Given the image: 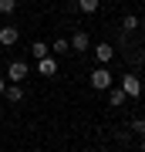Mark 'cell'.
<instances>
[{"label": "cell", "mask_w": 145, "mask_h": 152, "mask_svg": "<svg viewBox=\"0 0 145 152\" xmlns=\"http://www.w3.org/2000/svg\"><path fill=\"white\" fill-rule=\"evenodd\" d=\"M142 152H145V135H142Z\"/></svg>", "instance_id": "obj_17"}, {"label": "cell", "mask_w": 145, "mask_h": 152, "mask_svg": "<svg viewBox=\"0 0 145 152\" xmlns=\"http://www.w3.org/2000/svg\"><path fill=\"white\" fill-rule=\"evenodd\" d=\"M88 48H91V37H88L85 31H78L74 37H71V51H88Z\"/></svg>", "instance_id": "obj_8"}, {"label": "cell", "mask_w": 145, "mask_h": 152, "mask_svg": "<svg viewBox=\"0 0 145 152\" xmlns=\"http://www.w3.org/2000/svg\"><path fill=\"white\" fill-rule=\"evenodd\" d=\"M111 81H115V78H111V71H108L105 64H98V68L91 71V88H95V91H108Z\"/></svg>", "instance_id": "obj_1"}, {"label": "cell", "mask_w": 145, "mask_h": 152, "mask_svg": "<svg viewBox=\"0 0 145 152\" xmlns=\"http://www.w3.org/2000/svg\"><path fill=\"white\" fill-rule=\"evenodd\" d=\"M0 118H4V105H0Z\"/></svg>", "instance_id": "obj_18"}, {"label": "cell", "mask_w": 145, "mask_h": 152, "mask_svg": "<svg viewBox=\"0 0 145 152\" xmlns=\"http://www.w3.org/2000/svg\"><path fill=\"white\" fill-rule=\"evenodd\" d=\"M68 51H71V41H64V37H58L51 44V54H68Z\"/></svg>", "instance_id": "obj_13"}, {"label": "cell", "mask_w": 145, "mask_h": 152, "mask_svg": "<svg viewBox=\"0 0 145 152\" xmlns=\"http://www.w3.org/2000/svg\"><path fill=\"white\" fill-rule=\"evenodd\" d=\"M74 7H78V10H81V14H95V10H98V7H101V0H78V4H74Z\"/></svg>", "instance_id": "obj_11"}, {"label": "cell", "mask_w": 145, "mask_h": 152, "mask_svg": "<svg viewBox=\"0 0 145 152\" xmlns=\"http://www.w3.org/2000/svg\"><path fill=\"white\" fill-rule=\"evenodd\" d=\"M132 129H135V132H142V135H145V118H132Z\"/></svg>", "instance_id": "obj_15"}, {"label": "cell", "mask_w": 145, "mask_h": 152, "mask_svg": "<svg viewBox=\"0 0 145 152\" xmlns=\"http://www.w3.org/2000/svg\"><path fill=\"white\" fill-rule=\"evenodd\" d=\"M37 75L41 78H54V75H58V61H54V54H47V58L37 61Z\"/></svg>", "instance_id": "obj_5"}, {"label": "cell", "mask_w": 145, "mask_h": 152, "mask_svg": "<svg viewBox=\"0 0 145 152\" xmlns=\"http://www.w3.org/2000/svg\"><path fill=\"white\" fill-rule=\"evenodd\" d=\"M4 95L10 98L14 105H17V102H24V88H20V85H7V91H4Z\"/></svg>", "instance_id": "obj_12"}, {"label": "cell", "mask_w": 145, "mask_h": 152, "mask_svg": "<svg viewBox=\"0 0 145 152\" xmlns=\"http://www.w3.org/2000/svg\"><path fill=\"white\" fill-rule=\"evenodd\" d=\"M138 27H142V20H138L135 14H125V17H122V31H125V34H132V31H138Z\"/></svg>", "instance_id": "obj_9"}, {"label": "cell", "mask_w": 145, "mask_h": 152, "mask_svg": "<svg viewBox=\"0 0 145 152\" xmlns=\"http://www.w3.org/2000/svg\"><path fill=\"white\" fill-rule=\"evenodd\" d=\"M95 58H98V64H108V61L115 58V48L108 41H101V44H95Z\"/></svg>", "instance_id": "obj_6"}, {"label": "cell", "mask_w": 145, "mask_h": 152, "mask_svg": "<svg viewBox=\"0 0 145 152\" xmlns=\"http://www.w3.org/2000/svg\"><path fill=\"white\" fill-rule=\"evenodd\" d=\"M122 91L128 95V98H138L142 95V78L138 75H125L122 78Z\"/></svg>", "instance_id": "obj_3"}, {"label": "cell", "mask_w": 145, "mask_h": 152, "mask_svg": "<svg viewBox=\"0 0 145 152\" xmlns=\"http://www.w3.org/2000/svg\"><path fill=\"white\" fill-rule=\"evenodd\" d=\"M27 75H31V68H27V61H10V64H7V78H10L7 85H20V81H24Z\"/></svg>", "instance_id": "obj_2"}, {"label": "cell", "mask_w": 145, "mask_h": 152, "mask_svg": "<svg viewBox=\"0 0 145 152\" xmlns=\"http://www.w3.org/2000/svg\"><path fill=\"white\" fill-rule=\"evenodd\" d=\"M142 31H145V24H142Z\"/></svg>", "instance_id": "obj_19"}, {"label": "cell", "mask_w": 145, "mask_h": 152, "mask_svg": "<svg viewBox=\"0 0 145 152\" xmlns=\"http://www.w3.org/2000/svg\"><path fill=\"white\" fill-rule=\"evenodd\" d=\"M17 10V0H0V14H14Z\"/></svg>", "instance_id": "obj_14"}, {"label": "cell", "mask_w": 145, "mask_h": 152, "mask_svg": "<svg viewBox=\"0 0 145 152\" xmlns=\"http://www.w3.org/2000/svg\"><path fill=\"white\" fill-rule=\"evenodd\" d=\"M125 102H128V95H125L122 88H108V105H111V108H122Z\"/></svg>", "instance_id": "obj_7"}, {"label": "cell", "mask_w": 145, "mask_h": 152, "mask_svg": "<svg viewBox=\"0 0 145 152\" xmlns=\"http://www.w3.org/2000/svg\"><path fill=\"white\" fill-rule=\"evenodd\" d=\"M7 91V81H4V78H0V95H4Z\"/></svg>", "instance_id": "obj_16"}, {"label": "cell", "mask_w": 145, "mask_h": 152, "mask_svg": "<svg viewBox=\"0 0 145 152\" xmlns=\"http://www.w3.org/2000/svg\"><path fill=\"white\" fill-rule=\"evenodd\" d=\"M17 41H20V31H17L14 24H4V27H0V44H4V48H14Z\"/></svg>", "instance_id": "obj_4"}, {"label": "cell", "mask_w": 145, "mask_h": 152, "mask_svg": "<svg viewBox=\"0 0 145 152\" xmlns=\"http://www.w3.org/2000/svg\"><path fill=\"white\" fill-rule=\"evenodd\" d=\"M31 54H34V61H41V58H47V54H51V44H44V41H34V48H31Z\"/></svg>", "instance_id": "obj_10"}]
</instances>
